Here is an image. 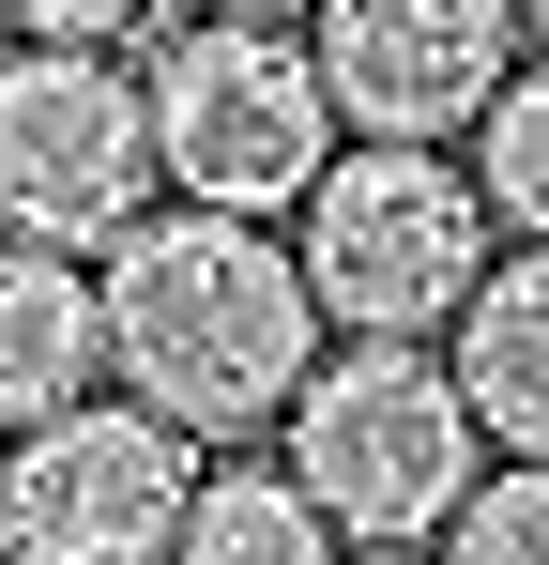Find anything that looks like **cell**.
Instances as JSON below:
<instances>
[{"instance_id": "cell-7", "label": "cell", "mask_w": 549, "mask_h": 565, "mask_svg": "<svg viewBox=\"0 0 549 565\" xmlns=\"http://www.w3.org/2000/svg\"><path fill=\"white\" fill-rule=\"evenodd\" d=\"M183 504H198V444L122 397L0 444V551L15 565H169Z\"/></svg>"}, {"instance_id": "cell-3", "label": "cell", "mask_w": 549, "mask_h": 565, "mask_svg": "<svg viewBox=\"0 0 549 565\" xmlns=\"http://www.w3.org/2000/svg\"><path fill=\"white\" fill-rule=\"evenodd\" d=\"M138 122H153V184L229 230H274L336 169V107L305 77V31H260V15H169L138 46Z\"/></svg>"}, {"instance_id": "cell-2", "label": "cell", "mask_w": 549, "mask_h": 565, "mask_svg": "<svg viewBox=\"0 0 549 565\" xmlns=\"http://www.w3.org/2000/svg\"><path fill=\"white\" fill-rule=\"evenodd\" d=\"M274 245H290V276H305L336 352H443V321L473 306L504 230H488V199H473L458 153H366V138H336V169L290 199Z\"/></svg>"}, {"instance_id": "cell-6", "label": "cell", "mask_w": 549, "mask_h": 565, "mask_svg": "<svg viewBox=\"0 0 549 565\" xmlns=\"http://www.w3.org/2000/svg\"><path fill=\"white\" fill-rule=\"evenodd\" d=\"M519 62V0H305V77L366 153H458Z\"/></svg>"}, {"instance_id": "cell-15", "label": "cell", "mask_w": 549, "mask_h": 565, "mask_svg": "<svg viewBox=\"0 0 549 565\" xmlns=\"http://www.w3.org/2000/svg\"><path fill=\"white\" fill-rule=\"evenodd\" d=\"M519 46H549V0H519Z\"/></svg>"}, {"instance_id": "cell-1", "label": "cell", "mask_w": 549, "mask_h": 565, "mask_svg": "<svg viewBox=\"0 0 549 565\" xmlns=\"http://www.w3.org/2000/svg\"><path fill=\"white\" fill-rule=\"evenodd\" d=\"M92 321H107V397L183 428L198 459H260L274 413L305 397V367L336 352L290 245L229 230V214H138L92 260Z\"/></svg>"}, {"instance_id": "cell-13", "label": "cell", "mask_w": 549, "mask_h": 565, "mask_svg": "<svg viewBox=\"0 0 549 565\" xmlns=\"http://www.w3.org/2000/svg\"><path fill=\"white\" fill-rule=\"evenodd\" d=\"M0 15H15V46H107V62H122L169 0H0Z\"/></svg>"}, {"instance_id": "cell-8", "label": "cell", "mask_w": 549, "mask_h": 565, "mask_svg": "<svg viewBox=\"0 0 549 565\" xmlns=\"http://www.w3.org/2000/svg\"><path fill=\"white\" fill-rule=\"evenodd\" d=\"M443 382L488 473H549V245H488L473 306L443 321Z\"/></svg>"}, {"instance_id": "cell-14", "label": "cell", "mask_w": 549, "mask_h": 565, "mask_svg": "<svg viewBox=\"0 0 549 565\" xmlns=\"http://www.w3.org/2000/svg\"><path fill=\"white\" fill-rule=\"evenodd\" d=\"M198 15H260V31H305V0H198Z\"/></svg>"}, {"instance_id": "cell-10", "label": "cell", "mask_w": 549, "mask_h": 565, "mask_svg": "<svg viewBox=\"0 0 549 565\" xmlns=\"http://www.w3.org/2000/svg\"><path fill=\"white\" fill-rule=\"evenodd\" d=\"M169 565H336V535H321V504H305L290 473H260V459H198V504H183Z\"/></svg>"}, {"instance_id": "cell-17", "label": "cell", "mask_w": 549, "mask_h": 565, "mask_svg": "<svg viewBox=\"0 0 549 565\" xmlns=\"http://www.w3.org/2000/svg\"><path fill=\"white\" fill-rule=\"evenodd\" d=\"M0 62H15V15H0Z\"/></svg>"}, {"instance_id": "cell-9", "label": "cell", "mask_w": 549, "mask_h": 565, "mask_svg": "<svg viewBox=\"0 0 549 565\" xmlns=\"http://www.w3.org/2000/svg\"><path fill=\"white\" fill-rule=\"evenodd\" d=\"M107 397V321H92V260L0 245V444L62 428Z\"/></svg>"}, {"instance_id": "cell-4", "label": "cell", "mask_w": 549, "mask_h": 565, "mask_svg": "<svg viewBox=\"0 0 549 565\" xmlns=\"http://www.w3.org/2000/svg\"><path fill=\"white\" fill-rule=\"evenodd\" d=\"M274 473L321 504L336 551H443V520L473 504V413H458L443 352H321L305 397L274 413Z\"/></svg>"}, {"instance_id": "cell-5", "label": "cell", "mask_w": 549, "mask_h": 565, "mask_svg": "<svg viewBox=\"0 0 549 565\" xmlns=\"http://www.w3.org/2000/svg\"><path fill=\"white\" fill-rule=\"evenodd\" d=\"M138 214H153L138 62H107V46H15L0 62V245L107 260Z\"/></svg>"}, {"instance_id": "cell-18", "label": "cell", "mask_w": 549, "mask_h": 565, "mask_svg": "<svg viewBox=\"0 0 549 565\" xmlns=\"http://www.w3.org/2000/svg\"><path fill=\"white\" fill-rule=\"evenodd\" d=\"M0 565H15V551H0Z\"/></svg>"}, {"instance_id": "cell-16", "label": "cell", "mask_w": 549, "mask_h": 565, "mask_svg": "<svg viewBox=\"0 0 549 565\" xmlns=\"http://www.w3.org/2000/svg\"><path fill=\"white\" fill-rule=\"evenodd\" d=\"M336 565H428V551H336Z\"/></svg>"}, {"instance_id": "cell-12", "label": "cell", "mask_w": 549, "mask_h": 565, "mask_svg": "<svg viewBox=\"0 0 549 565\" xmlns=\"http://www.w3.org/2000/svg\"><path fill=\"white\" fill-rule=\"evenodd\" d=\"M428 565H549V473H473V504L443 520Z\"/></svg>"}, {"instance_id": "cell-11", "label": "cell", "mask_w": 549, "mask_h": 565, "mask_svg": "<svg viewBox=\"0 0 549 565\" xmlns=\"http://www.w3.org/2000/svg\"><path fill=\"white\" fill-rule=\"evenodd\" d=\"M458 169H473V199H488V230H519V245H549V46L488 93V122L458 138Z\"/></svg>"}]
</instances>
